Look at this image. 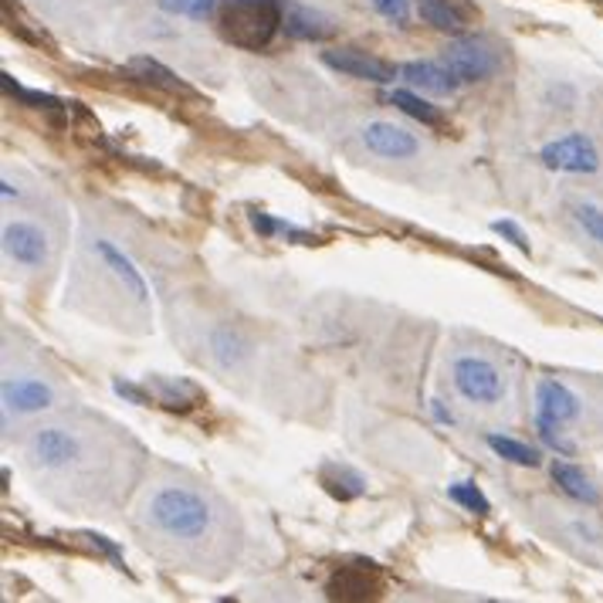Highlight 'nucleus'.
Returning a JSON list of instances; mask_svg holds the SVG:
<instances>
[{
    "label": "nucleus",
    "instance_id": "f257e3e1",
    "mask_svg": "<svg viewBox=\"0 0 603 603\" xmlns=\"http://www.w3.org/2000/svg\"><path fill=\"white\" fill-rule=\"evenodd\" d=\"M282 0H221L217 8V31L241 51H265L282 31Z\"/></svg>",
    "mask_w": 603,
    "mask_h": 603
},
{
    "label": "nucleus",
    "instance_id": "f03ea898",
    "mask_svg": "<svg viewBox=\"0 0 603 603\" xmlns=\"http://www.w3.org/2000/svg\"><path fill=\"white\" fill-rule=\"evenodd\" d=\"M150 523L174 539H201L214 523V512L201 491L167 485L150 499Z\"/></svg>",
    "mask_w": 603,
    "mask_h": 603
},
{
    "label": "nucleus",
    "instance_id": "7ed1b4c3",
    "mask_svg": "<svg viewBox=\"0 0 603 603\" xmlns=\"http://www.w3.org/2000/svg\"><path fill=\"white\" fill-rule=\"evenodd\" d=\"M441 65L461 81H485L502 68L499 51L485 38H458L441 51Z\"/></svg>",
    "mask_w": 603,
    "mask_h": 603
},
{
    "label": "nucleus",
    "instance_id": "20e7f679",
    "mask_svg": "<svg viewBox=\"0 0 603 603\" xmlns=\"http://www.w3.org/2000/svg\"><path fill=\"white\" fill-rule=\"evenodd\" d=\"M539 159L546 170H556V174H596L600 170V153L590 136L583 132H569L553 143H546Z\"/></svg>",
    "mask_w": 603,
    "mask_h": 603
},
{
    "label": "nucleus",
    "instance_id": "39448f33",
    "mask_svg": "<svg viewBox=\"0 0 603 603\" xmlns=\"http://www.w3.org/2000/svg\"><path fill=\"white\" fill-rule=\"evenodd\" d=\"M454 387L472 403H499L502 400V376L482 356H458L454 360Z\"/></svg>",
    "mask_w": 603,
    "mask_h": 603
},
{
    "label": "nucleus",
    "instance_id": "423d86ee",
    "mask_svg": "<svg viewBox=\"0 0 603 603\" xmlns=\"http://www.w3.org/2000/svg\"><path fill=\"white\" fill-rule=\"evenodd\" d=\"M322 65L339 72V75H349V78L373 81V86H390V81L400 75V68H394L390 62L376 59V54H370L363 48H329V51H322Z\"/></svg>",
    "mask_w": 603,
    "mask_h": 603
},
{
    "label": "nucleus",
    "instance_id": "0eeeda50",
    "mask_svg": "<svg viewBox=\"0 0 603 603\" xmlns=\"http://www.w3.org/2000/svg\"><path fill=\"white\" fill-rule=\"evenodd\" d=\"M363 143L370 153L383 156V159H410L418 156L421 143L414 132H407L403 126L394 123H367L363 126Z\"/></svg>",
    "mask_w": 603,
    "mask_h": 603
},
{
    "label": "nucleus",
    "instance_id": "6e6552de",
    "mask_svg": "<svg viewBox=\"0 0 603 603\" xmlns=\"http://www.w3.org/2000/svg\"><path fill=\"white\" fill-rule=\"evenodd\" d=\"M27 451L41 464V469H65L78 458V437L62 427H41L31 434Z\"/></svg>",
    "mask_w": 603,
    "mask_h": 603
},
{
    "label": "nucleus",
    "instance_id": "1a4fd4ad",
    "mask_svg": "<svg viewBox=\"0 0 603 603\" xmlns=\"http://www.w3.org/2000/svg\"><path fill=\"white\" fill-rule=\"evenodd\" d=\"M380 590H383V580L370 563L339 566L325 587V593L333 600H373V596H380Z\"/></svg>",
    "mask_w": 603,
    "mask_h": 603
},
{
    "label": "nucleus",
    "instance_id": "9d476101",
    "mask_svg": "<svg viewBox=\"0 0 603 603\" xmlns=\"http://www.w3.org/2000/svg\"><path fill=\"white\" fill-rule=\"evenodd\" d=\"M4 252L24 268H41L48 258V238L31 221H14L4 228Z\"/></svg>",
    "mask_w": 603,
    "mask_h": 603
},
{
    "label": "nucleus",
    "instance_id": "9b49d317",
    "mask_svg": "<svg viewBox=\"0 0 603 603\" xmlns=\"http://www.w3.org/2000/svg\"><path fill=\"white\" fill-rule=\"evenodd\" d=\"M282 31L295 41H329L336 35V24L329 14L316 11V8H306V4H292L285 0V21H282Z\"/></svg>",
    "mask_w": 603,
    "mask_h": 603
},
{
    "label": "nucleus",
    "instance_id": "f8f14e48",
    "mask_svg": "<svg viewBox=\"0 0 603 603\" xmlns=\"http://www.w3.org/2000/svg\"><path fill=\"white\" fill-rule=\"evenodd\" d=\"M536 414L546 418V421H556V424H566V421H577L580 418V400L573 390H566L560 380H539L536 387Z\"/></svg>",
    "mask_w": 603,
    "mask_h": 603
},
{
    "label": "nucleus",
    "instance_id": "ddd939ff",
    "mask_svg": "<svg viewBox=\"0 0 603 603\" xmlns=\"http://www.w3.org/2000/svg\"><path fill=\"white\" fill-rule=\"evenodd\" d=\"M400 78L410 89L434 92V95H451L461 86L441 62H407V65H400Z\"/></svg>",
    "mask_w": 603,
    "mask_h": 603
},
{
    "label": "nucleus",
    "instance_id": "4468645a",
    "mask_svg": "<svg viewBox=\"0 0 603 603\" xmlns=\"http://www.w3.org/2000/svg\"><path fill=\"white\" fill-rule=\"evenodd\" d=\"M418 14L434 31H448V35H461L472 24V14L461 0H418Z\"/></svg>",
    "mask_w": 603,
    "mask_h": 603
},
{
    "label": "nucleus",
    "instance_id": "2eb2a0df",
    "mask_svg": "<svg viewBox=\"0 0 603 603\" xmlns=\"http://www.w3.org/2000/svg\"><path fill=\"white\" fill-rule=\"evenodd\" d=\"M4 403L17 414H35V410H44L51 403V387L31 376L4 380Z\"/></svg>",
    "mask_w": 603,
    "mask_h": 603
},
{
    "label": "nucleus",
    "instance_id": "dca6fc26",
    "mask_svg": "<svg viewBox=\"0 0 603 603\" xmlns=\"http://www.w3.org/2000/svg\"><path fill=\"white\" fill-rule=\"evenodd\" d=\"M319 482H322V488L329 491V496L339 499V502L360 499L367 491V478L360 472L346 469V464H325V469L319 472Z\"/></svg>",
    "mask_w": 603,
    "mask_h": 603
},
{
    "label": "nucleus",
    "instance_id": "f3484780",
    "mask_svg": "<svg viewBox=\"0 0 603 603\" xmlns=\"http://www.w3.org/2000/svg\"><path fill=\"white\" fill-rule=\"evenodd\" d=\"M95 252L102 255V261L108 265L119 275V282L129 288V295L136 298V302H146L150 295H146V282H143V275L140 271L132 268V261L116 248V244H108V241H95Z\"/></svg>",
    "mask_w": 603,
    "mask_h": 603
},
{
    "label": "nucleus",
    "instance_id": "a211bd4d",
    "mask_svg": "<svg viewBox=\"0 0 603 603\" xmlns=\"http://www.w3.org/2000/svg\"><path fill=\"white\" fill-rule=\"evenodd\" d=\"M146 387H153L156 400L167 410H190L201 403V390L190 380H167V376H153Z\"/></svg>",
    "mask_w": 603,
    "mask_h": 603
},
{
    "label": "nucleus",
    "instance_id": "6ab92c4d",
    "mask_svg": "<svg viewBox=\"0 0 603 603\" xmlns=\"http://www.w3.org/2000/svg\"><path fill=\"white\" fill-rule=\"evenodd\" d=\"M553 482L566 491L569 499H577V502H583V505H596V502H600V491L593 488V482L577 469V464L556 461V464H553Z\"/></svg>",
    "mask_w": 603,
    "mask_h": 603
},
{
    "label": "nucleus",
    "instance_id": "aec40b11",
    "mask_svg": "<svg viewBox=\"0 0 603 603\" xmlns=\"http://www.w3.org/2000/svg\"><path fill=\"white\" fill-rule=\"evenodd\" d=\"M129 72L140 78V81H146V86H156L163 92H190V86H187L180 75H174L167 65H159L153 59H132L129 62Z\"/></svg>",
    "mask_w": 603,
    "mask_h": 603
},
{
    "label": "nucleus",
    "instance_id": "412c9836",
    "mask_svg": "<svg viewBox=\"0 0 603 603\" xmlns=\"http://www.w3.org/2000/svg\"><path fill=\"white\" fill-rule=\"evenodd\" d=\"M390 105H397L403 116L418 119V123H424V126H441V123H445L441 108L431 105L427 99H421L418 92H410V89H394V92H390Z\"/></svg>",
    "mask_w": 603,
    "mask_h": 603
},
{
    "label": "nucleus",
    "instance_id": "4be33fe9",
    "mask_svg": "<svg viewBox=\"0 0 603 603\" xmlns=\"http://www.w3.org/2000/svg\"><path fill=\"white\" fill-rule=\"evenodd\" d=\"M485 445L496 451L499 458L512 461V464H523V469H536L539 464V451L523 445V441H515V437H505V434H488L485 437Z\"/></svg>",
    "mask_w": 603,
    "mask_h": 603
},
{
    "label": "nucleus",
    "instance_id": "5701e85b",
    "mask_svg": "<svg viewBox=\"0 0 603 603\" xmlns=\"http://www.w3.org/2000/svg\"><path fill=\"white\" fill-rule=\"evenodd\" d=\"M156 8L163 14H174V17L207 21L217 8H221V0H156Z\"/></svg>",
    "mask_w": 603,
    "mask_h": 603
},
{
    "label": "nucleus",
    "instance_id": "b1692460",
    "mask_svg": "<svg viewBox=\"0 0 603 603\" xmlns=\"http://www.w3.org/2000/svg\"><path fill=\"white\" fill-rule=\"evenodd\" d=\"M448 496H451L461 509H469V512H475V515H488V512H491L488 499L482 496V491H478L475 485H469V482L451 485V488H448Z\"/></svg>",
    "mask_w": 603,
    "mask_h": 603
},
{
    "label": "nucleus",
    "instance_id": "393cba45",
    "mask_svg": "<svg viewBox=\"0 0 603 603\" xmlns=\"http://www.w3.org/2000/svg\"><path fill=\"white\" fill-rule=\"evenodd\" d=\"M573 217H577V224L583 228L587 238H593L596 244H603V207H596V204H577V207H573Z\"/></svg>",
    "mask_w": 603,
    "mask_h": 603
},
{
    "label": "nucleus",
    "instance_id": "a878e982",
    "mask_svg": "<svg viewBox=\"0 0 603 603\" xmlns=\"http://www.w3.org/2000/svg\"><path fill=\"white\" fill-rule=\"evenodd\" d=\"M536 427H539V437H542V441L550 445L553 451H560V454H573V441H566V437L560 434V424H556V421H546V418L536 414Z\"/></svg>",
    "mask_w": 603,
    "mask_h": 603
},
{
    "label": "nucleus",
    "instance_id": "bb28decb",
    "mask_svg": "<svg viewBox=\"0 0 603 603\" xmlns=\"http://www.w3.org/2000/svg\"><path fill=\"white\" fill-rule=\"evenodd\" d=\"M373 11L387 17L390 24H407L410 21V0H373Z\"/></svg>",
    "mask_w": 603,
    "mask_h": 603
},
{
    "label": "nucleus",
    "instance_id": "cd10ccee",
    "mask_svg": "<svg viewBox=\"0 0 603 603\" xmlns=\"http://www.w3.org/2000/svg\"><path fill=\"white\" fill-rule=\"evenodd\" d=\"M4 89L8 92H14L21 102H27V105H38V108H54V105H59V99H54V95H44V92H31V89H21L17 86V81L11 78V75H4Z\"/></svg>",
    "mask_w": 603,
    "mask_h": 603
},
{
    "label": "nucleus",
    "instance_id": "c85d7f7f",
    "mask_svg": "<svg viewBox=\"0 0 603 603\" xmlns=\"http://www.w3.org/2000/svg\"><path fill=\"white\" fill-rule=\"evenodd\" d=\"M491 231H496V234H502V238H509V241L515 244L518 252H529V241H526V234L518 231V228H515L512 221H496V224H491Z\"/></svg>",
    "mask_w": 603,
    "mask_h": 603
},
{
    "label": "nucleus",
    "instance_id": "c756f323",
    "mask_svg": "<svg viewBox=\"0 0 603 603\" xmlns=\"http://www.w3.org/2000/svg\"><path fill=\"white\" fill-rule=\"evenodd\" d=\"M116 394H119V397H126V400H132V403H140V407L153 403V397H150L146 390L132 387V383H123V380H116Z\"/></svg>",
    "mask_w": 603,
    "mask_h": 603
},
{
    "label": "nucleus",
    "instance_id": "7c9ffc66",
    "mask_svg": "<svg viewBox=\"0 0 603 603\" xmlns=\"http://www.w3.org/2000/svg\"><path fill=\"white\" fill-rule=\"evenodd\" d=\"M434 414H437V421H448V424H451V414H448L445 407H437V403H434Z\"/></svg>",
    "mask_w": 603,
    "mask_h": 603
}]
</instances>
